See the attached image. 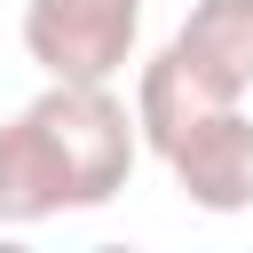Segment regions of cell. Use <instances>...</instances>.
Returning a JSON list of instances; mask_svg holds the SVG:
<instances>
[{
    "label": "cell",
    "mask_w": 253,
    "mask_h": 253,
    "mask_svg": "<svg viewBox=\"0 0 253 253\" xmlns=\"http://www.w3.org/2000/svg\"><path fill=\"white\" fill-rule=\"evenodd\" d=\"M24 119L40 126V142L55 150L63 166V190H71V213H95L126 190L134 158H142V126L134 111L111 95V79H47Z\"/></svg>",
    "instance_id": "cell-1"
},
{
    "label": "cell",
    "mask_w": 253,
    "mask_h": 253,
    "mask_svg": "<svg viewBox=\"0 0 253 253\" xmlns=\"http://www.w3.org/2000/svg\"><path fill=\"white\" fill-rule=\"evenodd\" d=\"M142 40V0H24V55L47 79H119Z\"/></svg>",
    "instance_id": "cell-2"
},
{
    "label": "cell",
    "mask_w": 253,
    "mask_h": 253,
    "mask_svg": "<svg viewBox=\"0 0 253 253\" xmlns=\"http://www.w3.org/2000/svg\"><path fill=\"white\" fill-rule=\"evenodd\" d=\"M158 158H166L174 190H182L198 213H213V221L253 213V119H245V103H213V111L190 119Z\"/></svg>",
    "instance_id": "cell-3"
},
{
    "label": "cell",
    "mask_w": 253,
    "mask_h": 253,
    "mask_svg": "<svg viewBox=\"0 0 253 253\" xmlns=\"http://www.w3.org/2000/svg\"><path fill=\"white\" fill-rule=\"evenodd\" d=\"M166 47L206 95H221V103L253 95V0H198Z\"/></svg>",
    "instance_id": "cell-4"
},
{
    "label": "cell",
    "mask_w": 253,
    "mask_h": 253,
    "mask_svg": "<svg viewBox=\"0 0 253 253\" xmlns=\"http://www.w3.org/2000/svg\"><path fill=\"white\" fill-rule=\"evenodd\" d=\"M55 213H71L63 166L40 142V126L16 111V119H0V229H32V221H55Z\"/></svg>",
    "instance_id": "cell-5"
},
{
    "label": "cell",
    "mask_w": 253,
    "mask_h": 253,
    "mask_svg": "<svg viewBox=\"0 0 253 253\" xmlns=\"http://www.w3.org/2000/svg\"><path fill=\"white\" fill-rule=\"evenodd\" d=\"M213 103H221V95H206V87L174 63V47H158V55L134 71V126H142L150 150H166V142H174L190 119H206Z\"/></svg>",
    "instance_id": "cell-6"
}]
</instances>
